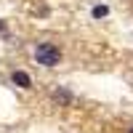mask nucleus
Wrapping results in <instances>:
<instances>
[{"instance_id": "obj_5", "label": "nucleus", "mask_w": 133, "mask_h": 133, "mask_svg": "<svg viewBox=\"0 0 133 133\" xmlns=\"http://www.w3.org/2000/svg\"><path fill=\"white\" fill-rule=\"evenodd\" d=\"M0 32H5V21L3 19H0Z\"/></svg>"}, {"instance_id": "obj_4", "label": "nucleus", "mask_w": 133, "mask_h": 133, "mask_svg": "<svg viewBox=\"0 0 133 133\" xmlns=\"http://www.w3.org/2000/svg\"><path fill=\"white\" fill-rule=\"evenodd\" d=\"M91 14H93L96 19H101V16H107V14H109V8H107V5H93Z\"/></svg>"}, {"instance_id": "obj_2", "label": "nucleus", "mask_w": 133, "mask_h": 133, "mask_svg": "<svg viewBox=\"0 0 133 133\" xmlns=\"http://www.w3.org/2000/svg\"><path fill=\"white\" fill-rule=\"evenodd\" d=\"M11 80H14L19 88H24V91H27V88H32V77H29L24 69H14V72H11Z\"/></svg>"}, {"instance_id": "obj_1", "label": "nucleus", "mask_w": 133, "mask_h": 133, "mask_svg": "<svg viewBox=\"0 0 133 133\" xmlns=\"http://www.w3.org/2000/svg\"><path fill=\"white\" fill-rule=\"evenodd\" d=\"M35 59L43 66H56L61 61V51L53 45V43H40V45L35 48Z\"/></svg>"}, {"instance_id": "obj_6", "label": "nucleus", "mask_w": 133, "mask_h": 133, "mask_svg": "<svg viewBox=\"0 0 133 133\" xmlns=\"http://www.w3.org/2000/svg\"><path fill=\"white\" fill-rule=\"evenodd\" d=\"M128 133H133V125H130V130H128Z\"/></svg>"}, {"instance_id": "obj_3", "label": "nucleus", "mask_w": 133, "mask_h": 133, "mask_svg": "<svg viewBox=\"0 0 133 133\" xmlns=\"http://www.w3.org/2000/svg\"><path fill=\"white\" fill-rule=\"evenodd\" d=\"M53 101H59V104H64V107H69V104H72V93L66 91V88H56V91H53Z\"/></svg>"}]
</instances>
